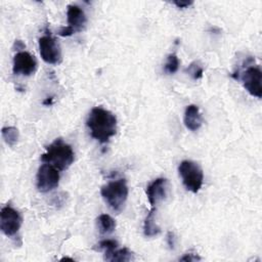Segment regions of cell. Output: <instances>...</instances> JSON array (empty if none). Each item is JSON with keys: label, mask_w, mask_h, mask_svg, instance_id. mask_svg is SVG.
I'll return each instance as SVG.
<instances>
[{"label": "cell", "mask_w": 262, "mask_h": 262, "mask_svg": "<svg viewBox=\"0 0 262 262\" xmlns=\"http://www.w3.org/2000/svg\"><path fill=\"white\" fill-rule=\"evenodd\" d=\"M86 125L90 135L100 143H106L117 133V118L116 116L101 107H93L87 118Z\"/></svg>", "instance_id": "obj_1"}, {"label": "cell", "mask_w": 262, "mask_h": 262, "mask_svg": "<svg viewBox=\"0 0 262 262\" xmlns=\"http://www.w3.org/2000/svg\"><path fill=\"white\" fill-rule=\"evenodd\" d=\"M75 154L72 146L61 138L55 139L46 147V151L41 155V161L56 168L58 171L67 170L74 162Z\"/></svg>", "instance_id": "obj_2"}, {"label": "cell", "mask_w": 262, "mask_h": 262, "mask_svg": "<svg viewBox=\"0 0 262 262\" xmlns=\"http://www.w3.org/2000/svg\"><path fill=\"white\" fill-rule=\"evenodd\" d=\"M128 192L127 181L124 178L110 181L100 189V193L104 202L113 211L116 212H121L124 209Z\"/></svg>", "instance_id": "obj_3"}, {"label": "cell", "mask_w": 262, "mask_h": 262, "mask_svg": "<svg viewBox=\"0 0 262 262\" xmlns=\"http://www.w3.org/2000/svg\"><path fill=\"white\" fill-rule=\"evenodd\" d=\"M178 172L187 190L196 193L202 188L204 174L202 168L196 163L184 160L179 164Z\"/></svg>", "instance_id": "obj_4"}, {"label": "cell", "mask_w": 262, "mask_h": 262, "mask_svg": "<svg viewBox=\"0 0 262 262\" xmlns=\"http://www.w3.org/2000/svg\"><path fill=\"white\" fill-rule=\"evenodd\" d=\"M235 79H239L244 88L254 97H262V72L258 66L250 64Z\"/></svg>", "instance_id": "obj_5"}, {"label": "cell", "mask_w": 262, "mask_h": 262, "mask_svg": "<svg viewBox=\"0 0 262 262\" xmlns=\"http://www.w3.org/2000/svg\"><path fill=\"white\" fill-rule=\"evenodd\" d=\"M59 171L49 164H42L37 172L36 184L41 192H48L58 186Z\"/></svg>", "instance_id": "obj_6"}, {"label": "cell", "mask_w": 262, "mask_h": 262, "mask_svg": "<svg viewBox=\"0 0 262 262\" xmlns=\"http://www.w3.org/2000/svg\"><path fill=\"white\" fill-rule=\"evenodd\" d=\"M39 50L42 59L46 63L58 64L61 62V50L58 42L50 34L39 38Z\"/></svg>", "instance_id": "obj_7"}, {"label": "cell", "mask_w": 262, "mask_h": 262, "mask_svg": "<svg viewBox=\"0 0 262 262\" xmlns=\"http://www.w3.org/2000/svg\"><path fill=\"white\" fill-rule=\"evenodd\" d=\"M21 216L14 208L9 205L4 206L0 212V229L7 235L12 236L16 234L21 226Z\"/></svg>", "instance_id": "obj_8"}, {"label": "cell", "mask_w": 262, "mask_h": 262, "mask_svg": "<svg viewBox=\"0 0 262 262\" xmlns=\"http://www.w3.org/2000/svg\"><path fill=\"white\" fill-rule=\"evenodd\" d=\"M37 70V60L28 51H18L13 56L12 72L14 75L31 76Z\"/></svg>", "instance_id": "obj_9"}, {"label": "cell", "mask_w": 262, "mask_h": 262, "mask_svg": "<svg viewBox=\"0 0 262 262\" xmlns=\"http://www.w3.org/2000/svg\"><path fill=\"white\" fill-rule=\"evenodd\" d=\"M167 185L168 181L166 178L159 177L151 181L145 189V193L148 200L149 205L151 206V209H155V207L165 199L167 194Z\"/></svg>", "instance_id": "obj_10"}, {"label": "cell", "mask_w": 262, "mask_h": 262, "mask_svg": "<svg viewBox=\"0 0 262 262\" xmlns=\"http://www.w3.org/2000/svg\"><path fill=\"white\" fill-rule=\"evenodd\" d=\"M67 19H68V26L73 28L75 32L82 31L87 21V18L83 9L78 5H74V4L68 5Z\"/></svg>", "instance_id": "obj_11"}, {"label": "cell", "mask_w": 262, "mask_h": 262, "mask_svg": "<svg viewBox=\"0 0 262 262\" xmlns=\"http://www.w3.org/2000/svg\"><path fill=\"white\" fill-rule=\"evenodd\" d=\"M183 123L185 127L190 131H196L203 124V118L200 108L195 104H189L184 111Z\"/></svg>", "instance_id": "obj_12"}, {"label": "cell", "mask_w": 262, "mask_h": 262, "mask_svg": "<svg viewBox=\"0 0 262 262\" xmlns=\"http://www.w3.org/2000/svg\"><path fill=\"white\" fill-rule=\"evenodd\" d=\"M104 260L112 262H128L134 260V254L128 248L115 249L108 253H104Z\"/></svg>", "instance_id": "obj_13"}, {"label": "cell", "mask_w": 262, "mask_h": 262, "mask_svg": "<svg viewBox=\"0 0 262 262\" xmlns=\"http://www.w3.org/2000/svg\"><path fill=\"white\" fill-rule=\"evenodd\" d=\"M155 212L156 209H150L143 222V233L146 237L156 236L161 232V228L155 219Z\"/></svg>", "instance_id": "obj_14"}, {"label": "cell", "mask_w": 262, "mask_h": 262, "mask_svg": "<svg viewBox=\"0 0 262 262\" xmlns=\"http://www.w3.org/2000/svg\"><path fill=\"white\" fill-rule=\"evenodd\" d=\"M96 224L101 234L112 233L116 228V221L107 214H101L96 219Z\"/></svg>", "instance_id": "obj_15"}, {"label": "cell", "mask_w": 262, "mask_h": 262, "mask_svg": "<svg viewBox=\"0 0 262 262\" xmlns=\"http://www.w3.org/2000/svg\"><path fill=\"white\" fill-rule=\"evenodd\" d=\"M1 134H2L4 141L10 146L15 145L18 141L19 133H18L17 128H15V127H12V126L3 127L1 130Z\"/></svg>", "instance_id": "obj_16"}, {"label": "cell", "mask_w": 262, "mask_h": 262, "mask_svg": "<svg viewBox=\"0 0 262 262\" xmlns=\"http://www.w3.org/2000/svg\"><path fill=\"white\" fill-rule=\"evenodd\" d=\"M179 64H180V61H179V58L177 57V55L175 53H170L167 56L166 62L164 64V71L170 75L174 74L178 71Z\"/></svg>", "instance_id": "obj_17"}, {"label": "cell", "mask_w": 262, "mask_h": 262, "mask_svg": "<svg viewBox=\"0 0 262 262\" xmlns=\"http://www.w3.org/2000/svg\"><path fill=\"white\" fill-rule=\"evenodd\" d=\"M185 72L188 73L193 80H199L203 77L204 68L200 64L199 61H193L188 66V68L185 70Z\"/></svg>", "instance_id": "obj_18"}, {"label": "cell", "mask_w": 262, "mask_h": 262, "mask_svg": "<svg viewBox=\"0 0 262 262\" xmlns=\"http://www.w3.org/2000/svg\"><path fill=\"white\" fill-rule=\"evenodd\" d=\"M119 246L118 242L115 239H102L97 244V249L99 251H104V253H108Z\"/></svg>", "instance_id": "obj_19"}, {"label": "cell", "mask_w": 262, "mask_h": 262, "mask_svg": "<svg viewBox=\"0 0 262 262\" xmlns=\"http://www.w3.org/2000/svg\"><path fill=\"white\" fill-rule=\"evenodd\" d=\"M180 261H186V262H191V261H199L201 260V257H199L196 254L194 253H186L184 254L181 258H179Z\"/></svg>", "instance_id": "obj_20"}, {"label": "cell", "mask_w": 262, "mask_h": 262, "mask_svg": "<svg viewBox=\"0 0 262 262\" xmlns=\"http://www.w3.org/2000/svg\"><path fill=\"white\" fill-rule=\"evenodd\" d=\"M74 33H75L74 29L71 28L70 26L62 27V28H60V30L58 31V35L61 36V37H69V36H72Z\"/></svg>", "instance_id": "obj_21"}, {"label": "cell", "mask_w": 262, "mask_h": 262, "mask_svg": "<svg viewBox=\"0 0 262 262\" xmlns=\"http://www.w3.org/2000/svg\"><path fill=\"white\" fill-rule=\"evenodd\" d=\"M167 244H168L170 249H174L175 248L176 236H175V233L173 231H168V233H167Z\"/></svg>", "instance_id": "obj_22"}, {"label": "cell", "mask_w": 262, "mask_h": 262, "mask_svg": "<svg viewBox=\"0 0 262 262\" xmlns=\"http://www.w3.org/2000/svg\"><path fill=\"white\" fill-rule=\"evenodd\" d=\"M192 1H173V4L176 5L178 8H187L192 5Z\"/></svg>", "instance_id": "obj_23"}, {"label": "cell", "mask_w": 262, "mask_h": 262, "mask_svg": "<svg viewBox=\"0 0 262 262\" xmlns=\"http://www.w3.org/2000/svg\"><path fill=\"white\" fill-rule=\"evenodd\" d=\"M25 47H26V45L20 40H15L13 48H16V50H20V49H24Z\"/></svg>", "instance_id": "obj_24"}, {"label": "cell", "mask_w": 262, "mask_h": 262, "mask_svg": "<svg viewBox=\"0 0 262 262\" xmlns=\"http://www.w3.org/2000/svg\"><path fill=\"white\" fill-rule=\"evenodd\" d=\"M43 103L45 104V105H48V104H51L52 103V97H48L47 99H45L44 101H43Z\"/></svg>", "instance_id": "obj_25"}, {"label": "cell", "mask_w": 262, "mask_h": 262, "mask_svg": "<svg viewBox=\"0 0 262 262\" xmlns=\"http://www.w3.org/2000/svg\"><path fill=\"white\" fill-rule=\"evenodd\" d=\"M66 260H69V261H75L73 258H70V257H63L60 259V261H66Z\"/></svg>", "instance_id": "obj_26"}]
</instances>
